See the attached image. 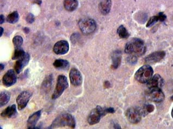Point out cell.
<instances>
[{
  "label": "cell",
  "instance_id": "obj_1",
  "mask_svg": "<svg viewBox=\"0 0 173 129\" xmlns=\"http://www.w3.org/2000/svg\"><path fill=\"white\" fill-rule=\"evenodd\" d=\"M125 52L131 56H141L146 52V46L143 40L135 38L127 43L125 47Z\"/></svg>",
  "mask_w": 173,
  "mask_h": 129
},
{
  "label": "cell",
  "instance_id": "obj_2",
  "mask_svg": "<svg viewBox=\"0 0 173 129\" xmlns=\"http://www.w3.org/2000/svg\"><path fill=\"white\" fill-rule=\"evenodd\" d=\"M68 127L74 129L76 127V122L73 115L69 113L62 114L56 118L52 123L49 129H54L60 127Z\"/></svg>",
  "mask_w": 173,
  "mask_h": 129
},
{
  "label": "cell",
  "instance_id": "obj_3",
  "mask_svg": "<svg viewBox=\"0 0 173 129\" xmlns=\"http://www.w3.org/2000/svg\"><path fill=\"white\" fill-rule=\"evenodd\" d=\"M154 73L152 67L149 65H145L140 67L136 71L135 78L136 81L142 83H147L151 79Z\"/></svg>",
  "mask_w": 173,
  "mask_h": 129
},
{
  "label": "cell",
  "instance_id": "obj_4",
  "mask_svg": "<svg viewBox=\"0 0 173 129\" xmlns=\"http://www.w3.org/2000/svg\"><path fill=\"white\" fill-rule=\"evenodd\" d=\"M69 86L68 80L66 76L64 75H59L57 78L56 87L54 91V93L52 94V99L55 100L58 98L62 94H63L64 91L66 90Z\"/></svg>",
  "mask_w": 173,
  "mask_h": 129
},
{
  "label": "cell",
  "instance_id": "obj_5",
  "mask_svg": "<svg viewBox=\"0 0 173 129\" xmlns=\"http://www.w3.org/2000/svg\"><path fill=\"white\" fill-rule=\"evenodd\" d=\"M78 25L82 33L85 34H90L93 33L96 28V22L93 19L90 18L81 19Z\"/></svg>",
  "mask_w": 173,
  "mask_h": 129
},
{
  "label": "cell",
  "instance_id": "obj_6",
  "mask_svg": "<svg viewBox=\"0 0 173 129\" xmlns=\"http://www.w3.org/2000/svg\"><path fill=\"white\" fill-rule=\"evenodd\" d=\"M106 114L105 108H102L100 106H98L90 113L87 119L88 122L91 125L96 124L100 122L101 118L105 116Z\"/></svg>",
  "mask_w": 173,
  "mask_h": 129
},
{
  "label": "cell",
  "instance_id": "obj_7",
  "mask_svg": "<svg viewBox=\"0 0 173 129\" xmlns=\"http://www.w3.org/2000/svg\"><path fill=\"white\" fill-rule=\"evenodd\" d=\"M147 96L149 100L155 103H161L164 99V94L159 88H149L147 93Z\"/></svg>",
  "mask_w": 173,
  "mask_h": 129
},
{
  "label": "cell",
  "instance_id": "obj_8",
  "mask_svg": "<svg viewBox=\"0 0 173 129\" xmlns=\"http://www.w3.org/2000/svg\"><path fill=\"white\" fill-rule=\"evenodd\" d=\"M142 115L140 110L134 107L129 108L126 112L127 119L132 124H137L139 122Z\"/></svg>",
  "mask_w": 173,
  "mask_h": 129
},
{
  "label": "cell",
  "instance_id": "obj_9",
  "mask_svg": "<svg viewBox=\"0 0 173 129\" xmlns=\"http://www.w3.org/2000/svg\"><path fill=\"white\" fill-rule=\"evenodd\" d=\"M32 96V93L29 91H23L19 94L17 99L18 107L19 110L25 108L30 98Z\"/></svg>",
  "mask_w": 173,
  "mask_h": 129
},
{
  "label": "cell",
  "instance_id": "obj_10",
  "mask_svg": "<svg viewBox=\"0 0 173 129\" xmlns=\"http://www.w3.org/2000/svg\"><path fill=\"white\" fill-rule=\"evenodd\" d=\"M17 81V76L14 70L7 71L2 79L3 84L6 87H10L14 85Z\"/></svg>",
  "mask_w": 173,
  "mask_h": 129
},
{
  "label": "cell",
  "instance_id": "obj_11",
  "mask_svg": "<svg viewBox=\"0 0 173 129\" xmlns=\"http://www.w3.org/2000/svg\"><path fill=\"white\" fill-rule=\"evenodd\" d=\"M71 83L74 86H80L82 83V76L80 71L76 68H73L69 74Z\"/></svg>",
  "mask_w": 173,
  "mask_h": 129
},
{
  "label": "cell",
  "instance_id": "obj_12",
  "mask_svg": "<svg viewBox=\"0 0 173 129\" xmlns=\"http://www.w3.org/2000/svg\"><path fill=\"white\" fill-rule=\"evenodd\" d=\"M53 49L56 54H66L69 50V45L66 40H60L54 44Z\"/></svg>",
  "mask_w": 173,
  "mask_h": 129
},
{
  "label": "cell",
  "instance_id": "obj_13",
  "mask_svg": "<svg viewBox=\"0 0 173 129\" xmlns=\"http://www.w3.org/2000/svg\"><path fill=\"white\" fill-rule=\"evenodd\" d=\"M30 59V56L28 53H26L21 58L18 59L14 66V70L17 74H20L25 67L28 64Z\"/></svg>",
  "mask_w": 173,
  "mask_h": 129
},
{
  "label": "cell",
  "instance_id": "obj_14",
  "mask_svg": "<svg viewBox=\"0 0 173 129\" xmlns=\"http://www.w3.org/2000/svg\"><path fill=\"white\" fill-rule=\"evenodd\" d=\"M166 55L164 51H157L148 55L145 58V61L147 63L153 64L161 61Z\"/></svg>",
  "mask_w": 173,
  "mask_h": 129
},
{
  "label": "cell",
  "instance_id": "obj_15",
  "mask_svg": "<svg viewBox=\"0 0 173 129\" xmlns=\"http://www.w3.org/2000/svg\"><path fill=\"white\" fill-rule=\"evenodd\" d=\"M164 84L163 79L159 74H155L147 82V87L149 88H161Z\"/></svg>",
  "mask_w": 173,
  "mask_h": 129
},
{
  "label": "cell",
  "instance_id": "obj_16",
  "mask_svg": "<svg viewBox=\"0 0 173 129\" xmlns=\"http://www.w3.org/2000/svg\"><path fill=\"white\" fill-rule=\"evenodd\" d=\"M112 7L111 0H99V9L101 13L107 15L110 13Z\"/></svg>",
  "mask_w": 173,
  "mask_h": 129
},
{
  "label": "cell",
  "instance_id": "obj_17",
  "mask_svg": "<svg viewBox=\"0 0 173 129\" xmlns=\"http://www.w3.org/2000/svg\"><path fill=\"white\" fill-rule=\"evenodd\" d=\"M42 115V111L39 110L34 113L30 115L27 120V128L28 129H33L35 128V125L38 121L39 119Z\"/></svg>",
  "mask_w": 173,
  "mask_h": 129
},
{
  "label": "cell",
  "instance_id": "obj_18",
  "mask_svg": "<svg viewBox=\"0 0 173 129\" xmlns=\"http://www.w3.org/2000/svg\"><path fill=\"white\" fill-rule=\"evenodd\" d=\"M17 106L15 105H13L7 107L5 110L3 111L1 115L2 117L10 118L14 117L17 115Z\"/></svg>",
  "mask_w": 173,
  "mask_h": 129
},
{
  "label": "cell",
  "instance_id": "obj_19",
  "mask_svg": "<svg viewBox=\"0 0 173 129\" xmlns=\"http://www.w3.org/2000/svg\"><path fill=\"white\" fill-rule=\"evenodd\" d=\"M53 64L54 68L59 70H67L69 68V62L64 59H57Z\"/></svg>",
  "mask_w": 173,
  "mask_h": 129
},
{
  "label": "cell",
  "instance_id": "obj_20",
  "mask_svg": "<svg viewBox=\"0 0 173 129\" xmlns=\"http://www.w3.org/2000/svg\"><path fill=\"white\" fill-rule=\"evenodd\" d=\"M78 2L77 0H64V7L69 12H73L77 8Z\"/></svg>",
  "mask_w": 173,
  "mask_h": 129
},
{
  "label": "cell",
  "instance_id": "obj_21",
  "mask_svg": "<svg viewBox=\"0 0 173 129\" xmlns=\"http://www.w3.org/2000/svg\"><path fill=\"white\" fill-rule=\"evenodd\" d=\"M121 59H122V57H121L120 52H115L112 56L113 64L112 68L114 69L118 68L121 63Z\"/></svg>",
  "mask_w": 173,
  "mask_h": 129
},
{
  "label": "cell",
  "instance_id": "obj_22",
  "mask_svg": "<svg viewBox=\"0 0 173 129\" xmlns=\"http://www.w3.org/2000/svg\"><path fill=\"white\" fill-rule=\"evenodd\" d=\"M10 99V92L7 91H3L0 94V104L1 107L6 105Z\"/></svg>",
  "mask_w": 173,
  "mask_h": 129
},
{
  "label": "cell",
  "instance_id": "obj_23",
  "mask_svg": "<svg viewBox=\"0 0 173 129\" xmlns=\"http://www.w3.org/2000/svg\"><path fill=\"white\" fill-rule=\"evenodd\" d=\"M19 19V15L18 12L17 11L13 12L12 13L9 14L7 16V20L8 22H9L10 24H15L17 22Z\"/></svg>",
  "mask_w": 173,
  "mask_h": 129
},
{
  "label": "cell",
  "instance_id": "obj_24",
  "mask_svg": "<svg viewBox=\"0 0 173 129\" xmlns=\"http://www.w3.org/2000/svg\"><path fill=\"white\" fill-rule=\"evenodd\" d=\"M53 76L52 75H50L46 78H45L44 82H42V88L44 91H48V89L50 88L52 83Z\"/></svg>",
  "mask_w": 173,
  "mask_h": 129
},
{
  "label": "cell",
  "instance_id": "obj_25",
  "mask_svg": "<svg viewBox=\"0 0 173 129\" xmlns=\"http://www.w3.org/2000/svg\"><path fill=\"white\" fill-rule=\"evenodd\" d=\"M117 33L119 35L120 38H123V39H127L129 37V32L127 31L126 28L123 25L120 26L118 30H117Z\"/></svg>",
  "mask_w": 173,
  "mask_h": 129
},
{
  "label": "cell",
  "instance_id": "obj_26",
  "mask_svg": "<svg viewBox=\"0 0 173 129\" xmlns=\"http://www.w3.org/2000/svg\"><path fill=\"white\" fill-rule=\"evenodd\" d=\"M26 52L23 51L20 47H17L15 50L14 52V54L12 56V59L13 60H16V59H19L21 58V57L25 54Z\"/></svg>",
  "mask_w": 173,
  "mask_h": 129
},
{
  "label": "cell",
  "instance_id": "obj_27",
  "mask_svg": "<svg viewBox=\"0 0 173 129\" xmlns=\"http://www.w3.org/2000/svg\"><path fill=\"white\" fill-rule=\"evenodd\" d=\"M154 109L155 107L154 105H151V104H147V105L144 106V107L140 110L141 113H142V115L145 116V115H147L148 113H150L153 112L154 111Z\"/></svg>",
  "mask_w": 173,
  "mask_h": 129
},
{
  "label": "cell",
  "instance_id": "obj_28",
  "mask_svg": "<svg viewBox=\"0 0 173 129\" xmlns=\"http://www.w3.org/2000/svg\"><path fill=\"white\" fill-rule=\"evenodd\" d=\"M23 38L20 35H17L14 37L13 39V42L14 44V46L17 47H20L23 43Z\"/></svg>",
  "mask_w": 173,
  "mask_h": 129
},
{
  "label": "cell",
  "instance_id": "obj_29",
  "mask_svg": "<svg viewBox=\"0 0 173 129\" xmlns=\"http://www.w3.org/2000/svg\"><path fill=\"white\" fill-rule=\"evenodd\" d=\"M158 21H159V17H158L157 15L154 16V17L150 18V19H149V20L148 21L147 24V27H151L155 24H156Z\"/></svg>",
  "mask_w": 173,
  "mask_h": 129
},
{
  "label": "cell",
  "instance_id": "obj_30",
  "mask_svg": "<svg viewBox=\"0 0 173 129\" xmlns=\"http://www.w3.org/2000/svg\"><path fill=\"white\" fill-rule=\"evenodd\" d=\"M26 21L29 23V24H32L33 23V22L34 21L35 18H34V16L33 15V14L32 13H29L28 15L26 17Z\"/></svg>",
  "mask_w": 173,
  "mask_h": 129
},
{
  "label": "cell",
  "instance_id": "obj_31",
  "mask_svg": "<svg viewBox=\"0 0 173 129\" xmlns=\"http://www.w3.org/2000/svg\"><path fill=\"white\" fill-rule=\"evenodd\" d=\"M127 59H128V62L129 63L132 64L136 63L137 61L136 57L134 56H131L129 57Z\"/></svg>",
  "mask_w": 173,
  "mask_h": 129
},
{
  "label": "cell",
  "instance_id": "obj_32",
  "mask_svg": "<svg viewBox=\"0 0 173 129\" xmlns=\"http://www.w3.org/2000/svg\"><path fill=\"white\" fill-rule=\"evenodd\" d=\"M157 16L159 17V21H165V20L167 18L166 15L164 14L163 13H159L157 15Z\"/></svg>",
  "mask_w": 173,
  "mask_h": 129
},
{
  "label": "cell",
  "instance_id": "obj_33",
  "mask_svg": "<svg viewBox=\"0 0 173 129\" xmlns=\"http://www.w3.org/2000/svg\"><path fill=\"white\" fill-rule=\"evenodd\" d=\"M106 112L107 113H114L115 112V110L114 108L112 107L110 108H105Z\"/></svg>",
  "mask_w": 173,
  "mask_h": 129
},
{
  "label": "cell",
  "instance_id": "obj_34",
  "mask_svg": "<svg viewBox=\"0 0 173 129\" xmlns=\"http://www.w3.org/2000/svg\"><path fill=\"white\" fill-rule=\"evenodd\" d=\"M104 87L105 88H110L111 87V84H110V82L108 81H106L104 83Z\"/></svg>",
  "mask_w": 173,
  "mask_h": 129
},
{
  "label": "cell",
  "instance_id": "obj_35",
  "mask_svg": "<svg viewBox=\"0 0 173 129\" xmlns=\"http://www.w3.org/2000/svg\"><path fill=\"white\" fill-rule=\"evenodd\" d=\"M0 21L1 24H2L5 22V17L3 15H1L0 16Z\"/></svg>",
  "mask_w": 173,
  "mask_h": 129
},
{
  "label": "cell",
  "instance_id": "obj_36",
  "mask_svg": "<svg viewBox=\"0 0 173 129\" xmlns=\"http://www.w3.org/2000/svg\"><path fill=\"white\" fill-rule=\"evenodd\" d=\"M23 31L25 32V33H26V34L29 33L30 32V29L27 28V27H25L23 28Z\"/></svg>",
  "mask_w": 173,
  "mask_h": 129
},
{
  "label": "cell",
  "instance_id": "obj_37",
  "mask_svg": "<svg viewBox=\"0 0 173 129\" xmlns=\"http://www.w3.org/2000/svg\"><path fill=\"white\" fill-rule=\"evenodd\" d=\"M34 2L37 3L38 5H40L42 3V1L41 0H34Z\"/></svg>",
  "mask_w": 173,
  "mask_h": 129
},
{
  "label": "cell",
  "instance_id": "obj_38",
  "mask_svg": "<svg viewBox=\"0 0 173 129\" xmlns=\"http://www.w3.org/2000/svg\"><path fill=\"white\" fill-rule=\"evenodd\" d=\"M114 127H115V129H120V128H121L119 125L118 124H115L114 125Z\"/></svg>",
  "mask_w": 173,
  "mask_h": 129
},
{
  "label": "cell",
  "instance_id": "obj_39",
  "mask_svg": "<svg viewBox=\"0 0 173 129\" xmlns=\"http://www.w3.org/2000/svg\"><path fill=\"white\" fill-rule=\"evenodd\" d=\"M0 67H1V71H2L4 69L5 66H4L3 64L1 63V64H0Z\"/></svg>",
  "mask_w": 173,
  "mask_h": 129
},
{
  "label": "cell",
  "instance_id": "obj_40",
  "mask_svg": "<svg viewBox=\"0 0 173 129\" xmlns=\"http://www.w3.org/2000/svg\"><path fill=\"white\" fill-rule=\"evenodd\" d=\"M0 29H1V36H2L3 34V31H4V30H3V28L2 27H1Z\"/></svg>",
  "mask_w": 173,
  "mask_h": 129
},
{
  "label": "cell",
  "instance_id": "obj_41",
  "mask_svg": "<svg viewBox=\"0 0 173 129\" xmlns=\"http://www.w3.org/2000/svg\"><path fill=\"white\" fill-rule=\"evenodd\" d=\"M171 116H172V117L173 118V108L172 109V111H171Z\"/></svg>",
  "mask_w": 173,
  "mask_h": 129
},
{
  "label": "cell",
  "instance_id": "obj_42",
  "mask_svg": "<svg viewBox=\"0 0 173 129\" xmlns=\"http://www.w3.org/2000/svg\"><path fill=\"white\" fill-rule=\"evenodd\" d=\"M171 100H173V95H172V96H171Z\"/></svg>",
  "mask_w": 173,
  "mask_h": 129
}]
</instances>
